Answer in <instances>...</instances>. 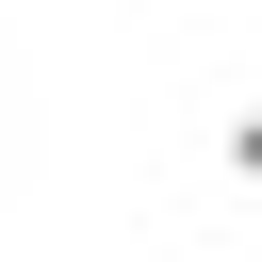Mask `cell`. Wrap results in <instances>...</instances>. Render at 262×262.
<instances>
[{
  "label": "cell",
  "instance_id": "cell-1",
  "mask_svg": "<svg viewBox=\"0 0 262 262\" xmlns=\"http://www.w3.org/2000/svg\"><path fill=\"white\" fill-rule=\"evenodd\" d=\"M213 164H229V180H262V115H229V131H213Z\"/></svg>",
  "mask_w": 262,
  "mask_h": 262
}]
</instances>
